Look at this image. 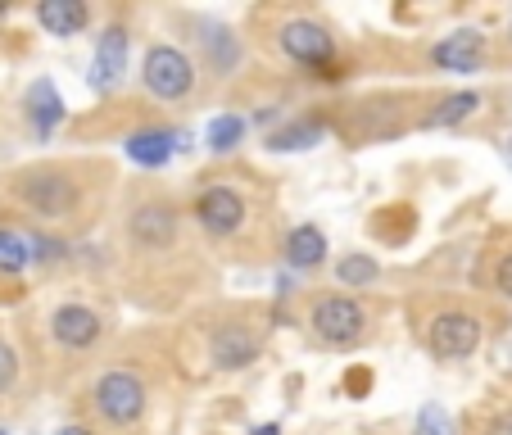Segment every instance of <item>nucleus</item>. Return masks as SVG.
<instances>
[{"mask_svg": "<svg viewBox=\"0 0 512 435\" xmlns=\"http://www.w3.org/2000/svg\"><path fill=\"white\" fill-rule=\"evenodd\" d=\"M14 195H19V204L32 213V218H46V223H64V218H73V209L82 204L78 177L55 168V164L23 168V173L14 177Z\"/></svg>", "mask_w": 512, "mask_h": 435, "instance_id": "obj_1", "label": "nucleus"}, {"mask_svg": "<svg viewBox=\"0 0 512 435\" xmlns=\"http://www.w3.org/2000/svg\"><path fill=\"white\" fill-rule=\"evenodd\" d=\"M141 87L155 100H168V105L195 96V59L173 41H155L141 59Z\"/></svg>", "mask_w": 512, "mask_h": 435, "instance_id": "obj_2", "label": "nucleus"}, {"mask_svg": "<svg viewBox=\"0 0 512 435\" xmlns=\"http://www.w3.org/2000/svg\"><path fill=\"white\" fill-rule=\"evenodd\" d=\"M91 404H96V413L105 417L109 426H136L145 417V408H150V390H145V381L136 377L132 368H109L105 377L96 381V390H91Z\"/></svg>", "mask_w": 512, "mask_h": 435, "instance_id": "obj_3", "label": "nucleus"}, {"mask_svg": "<svg viewBox=\"0 0 512 435\" xmlns=\"http://www.w3.org/2000/svg\"><path fill=\"white\" fill-rule=\"evenodd\" d=\"M309 327L322 345L345 349V345H354V340H363V331H368V309H363L354 295H322L309 309Z\"/></svg>", "mask_w": 512, "mask_h": 435, "instance_id": "obj_4", "label": "nucleus"}, {"mask_svg": "<svg viewBox=\"0 0 512 435\" xmlns=\"http://www.w3.org/2000/svg\"><path fill=\"white\" fill-rule=\"evenodd\" d=\"M277 46L286 50V59L313 68L318 78H331V68H336V37L318 19H286L277 28Z\"/></svg>", "mask_w": 512, "mask_h": 435, "instance_id": "obj_5", "label": "nucleus"}, {"mask_svg": "<svg viewBox=\"0 0 512 435\" xmlns=\"http://www.w3.org/2000/svg\"><path fill=\"white\" fill-rule=\"evenodd\" d=\"M191 213H195V223H200L209 236L232 241V236L245 227V218H250V204H245V195L236 191V186L213 182V186H204V191L195 195Z\"/></svg>", "mask_w": 512, "mask_h": 435, "instance_id": "obj_6", "label": "nucleus"}, {"mask_svg": "<svg viewBox=\"0 0 512 435\" xmlns=\"http://www.w3.org/2000/svg\"><path fill=\"white\" fill-rule=\"evenodd\" d=\"M426 349H431L440 363H458V358H472L481 349V322L463 309H445L435 313L431 327H426Z\"/></svg>", "mask_w": 512, "mask_h": 435, "instance_id": "obj_7", "label": "nucleus"}, {"mask_svg": "<svg viewBox=\"0 0 512 435\" xmlns=\"http://www.w3.org/2000/svg\"><path fill=\"white\" fill-rule=\"evenodd\" d=\"M177 232H182V218H177V209L168 200H145V204H136L132 218H127L132 245H141V250H150V254L173 250Z\"/></svg>", "mask_w": 512, "mask_h": 435, "instance_id": "obj_8", "label": "nucleus"}, {"mask_svg": "<svg viewBox=\"0 0 512 435\" xmlns=\"http://www.w3.org/2000/svg\"><path fill=\"white\" fill-rule=\"evenodd\" d=\"M50 336H55L59 349L87 354V349L105 336V322H100V313L87 309V304H59V309L50 313Z\"/></svg>", "mask_w": 512, "mask_h": 435, "instance_id": "obj_9", "label": "nucleus"}, {"mask_svg": "<svg viewBox=\"0 0 512 435\" xmlns=\"http://www.w3.org/2000/svg\"><path fill=\"white\" fill-rule=\"evenodd\" d=\"M127 28H105L100 32V41H96V55H91V73H87V82H91V91H118L123 87V78H127Z\"/></svg>", "mask_w": 512, "mask_h": 435, "instance_id": "obj_10", "label": "nucleus"}, {"mask_svg": "<svg viewBox=\"0 0 512 435\" xmlns=\"http://www.w3.org/2000/svg\"><path fill=\"white\" fill-rule=\"evenodd\" d=\"M209 358L218 372H245L259 358V336L245 322H223L209 336Z\"/></svg>", "mask_w": 512, "mask_h": 435, "instance_id": "obj_11", "label": "nucleus"}, {"mask_svg": "<svg viewBox=\"0 0 512 435\" xmlns=\"http://www.w3.org/2000/svg\"><path fill=\"white\" fill-rule=\"evenodd\" d=\"M431 64L445 68V73H476L485 64V32L458 28L449 37H440L431 46Z\"/></svg>", "mask_w": 512, "mask_h": 435, "instance_id": "obj_12", "label": "nucleus"}, {"mask_svg": "<svg viewBox=\"0 0 512 435\" xmlns=\"http://www.w3.org/2000/svg\"><path fill=\"white\" fill-rule=\"evenodd\" d=\"M127 159L141 168H164L173 155H182V150H191V136L182 132H168V127H145V132H132L127 136Z\"/></svg>", "mask_w": 512, "mask_h": 435, "instance_id": "obj_13", "label": "nucleus"}, {"mask_svg": "<svg viewBox=\"0 0 512 435\" xmlns=\"http://www.w3.org/2000/svg\"><path fill=\"white\" fill-rule=\"evenodd\" d=\"M23 114H28V127L32 136H41V141H50L55 136V127L64 123V96H59V87L50 78H37L28 87V96H23Z\"/></svg>", "mask_w": 512, "mask_h": 435, "instance_id": "obj_14", "label": "nucleus"}, {"mask_svg": "<svg viewBox=\"0 0 512 435\" xmlns=\"http://www.w3.org/2000/svg\"><path fill=\"white\" fill-rule=\"evenodd\" d=\"M37 23H41V32L68 41V37H78V32L91 23V5L87 0H41Z\"/></svg>", "mask_w": 512, "mask_h": 435, "instance_id": "obj_15", "label": "nucleus"}, {"mask_svg": "<svg viewBox=\"0 0 512 435\" xmlns=\"http://www.w3.org/2000/svg\"><path fill=\"white\" fill-rule=\"evenodd\" d=\"M286 263L295 272H313L327 263V236H322V227L313 223H300L295 232L286 236Z\"/></svg>", "mask_w": 512, "mask_h": 435, "instance_id": "obj_16", "label": "nucleus"}, {"mask_svg": "<svg viewBox=\"0 0 512 435\" xmlns=\"http://www.w3.org/2000/svg\"><path fill=\"white\" fill-rule=\"evenodd\" d=\"M204 55H209V68L218 73V78H232L236 64H241V41H236L232 28H218V23H209L200 37Z\"/></svg>", "mask_w": 512, "mask_h": 435, "instance_id": "obj_17", "label": "nucleus"}, {"mask_svg": "<svg viewBox=\"0 0 512 435\" xmlns=\"http://www.w3.org/2000/svg\"><path fill=\"white\" fill-rule=\"evenodd\" d=\"M476 109H481V96H476V91H454V96L440 100V105H435L422 123L426 127H458L463 118H472Z\"/></svg>", "mask_w": 512, "mask_h": 435, "instance_id": "obj_18", "label": "nucleus"}, {"mask_svg": "<svg viewBox=\"0 0 512 435\" xmlns=\"http://www.w3.org/2000/svg\"><path fill=\"white\" fill-rule=\"evenodd\" d=\"M322 141V123L318 118H300V123H286L281 132L268 136L272 150H313Z\"/></svg>", "mask_w": 512, "mask_h": 435, "instance_id": "obj_19", "label": "nucleus"}, {"mask_svg": "<svg viewBox=\"0 0 512 435\" xmlns=\"http://www.w3.org/2000/svg\"><path fill=\"white\" fill-rule=\"evenodd\" d=\"M28 268H32V254H28L23 232L0 227V277H19V272H28Z\"/></svg>", "mask_w": 512, "mask_h": 435, "instance_id": "obj_20", "label": "nucleus"}, {"mask_svg": "<svg viewBox=\"0 0 512 435\" xmlns=\"http://www.w3.org/2000/svg\"><path fill=\"white\" fill-rule=\"evenodd\" d=\"M377 277H381V263L372 259V254H345V259L336 263L340 286H372Z\"/></svg>", "mask_w": 512, "mask_h": 435, "instance_id": "obj_21", "label": "nucleus"}, {"mask_svg": "<svg viewBox=\"0 0 512 435\" xmlns=\"http://www.w3.org/2000/svg\"><path fill=\"white\" fill-rule=\"evenodd\" d=\"M245 136V118L236 114H223V118H213L209 123V150H218V155H227V150H236Z\"/></svg>", "mask_w": 512, "mask_h": 435, "instance_id": "obj_22", "label": "nucleus"}, {"mask_svg": "<svg viewBox=\"0 0 512 435\" xmlns=\"http://www.w3.org/2000/svg\"><path fill=\"white\" fill-rule=\"evenodd\" d=\"M413 435H458V431H454V417H449V408L422 404V413H417V422H413Z\"/></svg>", "mask_w": 512, "mask_h": 435, "instance_id": "obj_23", "label": "nucleus"}, {"mask_svg": "<svg viewBox=\"0 0 512 435\" xmlns=\"http://www.w3.org/2000/svg\"><path fill=\"white\" fill-rule=\"evenodd\" d=\"M19 372H23V363H19V349H14L10 340L0 336V395H10V390L19 386Z\"/></svg>", "mask_w": 512, "mask_h": 435, "instance_id": "obj_24", "label": "nucleus"}, {"mask_svg": "<svg viewBox=\"0 0 512 435\" xmlns=\"http://www.w3.org/2000/svg\"><path fill=\"white\" fill-rule=\"evenodd\" d=\"M23 241H28V254H32V263H46V268H50V263H59V259H64V245H59V241H50V236H23Z\"/></svg>", "mask_w": 512, "mask_h": 435, "instance_id": "obj_25", "label": "nucleus"}, {"mask_svg": "<svg viewBox=\"0 0 512 435\" xmlns=\"http://www.w3.org/2000/svg\"><path fill=\"white\" fill-rule=\"evenodd\" d=\"M494 286H499V295H508L512 300V250L499 259V268H494Z\"/></svg>", "mask_w": 512, "mask_h": 435, "instance_id": "obj_26", "label": "nucleus"}, {"mask_svg": "<svg viewBox=\"0 0 512 435\" xmlns=\"http://www.w3.org/2000/svg\"><path fill=\"white\" fill-rule=\"evenodd\" d=\"M345 390H349V395H368V390H372V372L354 368V372L345 377Z\"/></svg>", "mask_w": 512, "mask_h": 435, "instance_id": "obj_27", "label": "nucleus"}, {"mask_svg": "<svg viewBox=\"0 0 512 435\" xmlns=\"http://www.w3.org/2000/svg\"><path fill=\"white\" fill-rule=\"evenodd\" d=\"M485 435H512V408H508V413H499V417H490Z\"/></svg>", "mask_w": 512, "mask_h": 435, "instance_id": "obj_28", "label": "nucleus"}, {"mask_svg": "<svg viewBox=\"0 0 512 435\" xmlns=\"http://www.w3.org/2000/svg\"><path fill=\"white\" fill-rule=\"evenodd\" d=\"M250 435H281V426L277 422H263V426H254Z\"/></svg>", "mask_w": 512, "mask_h": 435, "instance_id": "obj_29", "label": "nucleus"}, {"mask_svg": "<svg viewBox=\"0 0 512 435\" xmlns=\"http://www.w3.org/2000/svg\"><path fill=\"white\" fill-rule=\"evenodd\" d=\"M55 435H91V431H87V426H59Z\"/></svg>", "mask_w": 512, "mask_h": 435, "instance_id": "obj_30", "label": "nucleus"}, {"mask_svg": "<svg viewBox=\"0 0 512 435\" xmlns=\"http://www.w3.org/2000/svg\"><path fill=\"white\" fill-rule=\"evenodd\" d=\"M508 41H512V23H508Z\"/></svg>", "mask_w": 512, "mask_h": 435, "instance_id": "obj_31", "label": "nucleus"}, {"mask_svg": "<svg viewBox=\"0 0 512 435\" xmlns=\"http://www.w3.org/2000/svg\"><path fill=\"white\" fill-rule=\"evenodd\" d=\"M508 155H512V141H508Z\"/></svg>", "mask_w": 512, "mask_h": 435, "instance_id": "obj_32", "label": "nucleus"}, {"mask_svg": "<svg viewBox=\"0 0 512 435\" xmlns=\"http://www.w3.org/2000/svg\"><path fill=\"white\" fill-rule=\"evenodd\" d=\"M0 435H10V431H0Z\"/></svg>", "mask_w": 512, "mask_h": 435, "instance_id": "obj_33", "label": "nucleus"}]
</instances>
